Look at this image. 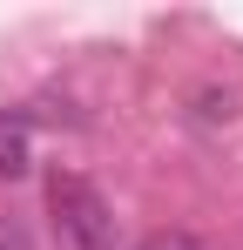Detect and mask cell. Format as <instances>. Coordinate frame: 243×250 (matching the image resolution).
Segmentation results:
<instances>
[{
    "mask_svg": "<svg viewBox=\"0 0 243 250\" xmlns=\"http://www.w3.org/2000/svg\"><path fill=\"white\" fill-rule=\"evenodd\" d=\"M47 216L61 250H115V209L88 176H47Z\"/></svg>",
    "mask_w": 243,
    "mask_h": 250,
    "instance_id": "cell-1",
    "label": "cell"
},
{
    "mask_svg": "<svg viewBox=\"0 0 243 250\" xmlns=\"http://www.w3.org/2000/svg\"><path fill=\"white\" fill-rule=\"evenodd\" d=\"M34 149H27V122H7L0 115V176H27Z\"/></svg>",
    "mask_w": 243,
    "mask_h": 250,
    "instance_id": "cell-2",
    "label": "cell"
},
{
    "mask_svg": "<svg viewBox=\"0 0 243 250\" xmlns=\"http://www.w3.org/2000/svg\"><path fill=\"white\" fill-rule=\"evenodd\" d=\"M135 250H196V244H189L182 230H156V237H142Z\"/></svg>",
    "mask_w": 243,
    "mask_h": 250,
    "instance_id": "cell-3",
    "label": "cell"
}]
</instances>
